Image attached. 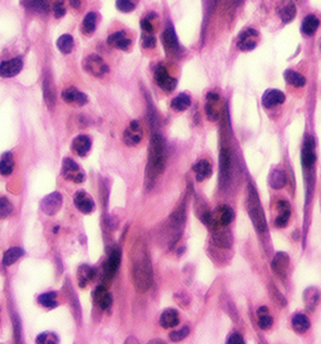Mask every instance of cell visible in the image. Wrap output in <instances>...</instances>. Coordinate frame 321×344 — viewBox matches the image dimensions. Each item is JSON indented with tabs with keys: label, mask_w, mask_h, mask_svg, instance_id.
<instances>
[{
	"label": "cell",
	"mask_w": 321,
	"mask_h": 344,
	"mask_svg": "<svg viewBox=\"0 0 321 344\" xmlns=\"http://www.w3.org/2000/svg\"><path fill=\"white\" fill-rule=\"evenodd\" d=\"M132 279L138 292H147L153 283L151 259L143 243L134 245L132 250Z\"/></svg>",
	"instance_id": "1"
},
{
	"label": "cell",
	"mask_w": 321,
	"mask_h": 344,
	"mask_svg": "<svg viewBox=\"0 0 321 344\" xmlns=\"http://www.w3.org/2000/svg\"><path fill=\"white\" fill-rule=\"evenodd\" d=\"M166 163V145L161 135L153 133L149 142L148 163H147L146 177L148 182H153L163 172Z\"/></svg>",
	"instance_id": "2"
},
{
	"label": "cell",
	"mask_w": 321,
	"mask_h": 344,
	"mask_svg": "<svg viewBox=\"0 0 321 344\" xmlns=\"http://www.w3.org/2000/svg\"><path fill=\"white\" fill-rule=\"evenodd\" d=\"M246 207L249 211L250 218H251L252 224L256 228L259 233H265L267 230V223L266 218H265L264 210H262V205L260 202L259 195H257L256 190L252 185H249V190H247V200H246Z\"/></svg>",
	"instance_id": "3"
},
{
	"label": "cell",
	"mask_w": 321,
	"mask_h": 344,
	"mask_svg": "<svg viewBox=\"0 0 321 344\" xmlns=\"http://www.w3.org/2000/svg\"><path fill=\"white\" fill-rule=\"evenodd\" d=\"M83 68H84L85 72L94 75V77L97 78L103 77V75L107 74L109 70L108 65L105 64L104 60H103L99 55L95 54L88 55V57L85 58L84 62H83Z\"/></svg>",
	"instance_id": "4"
},
{
	"label": "cell",
	"mask_w": 321,
	"mask_h": 344,
	"mask_svg": "<svg viewBox=\"0 0 321 344\" xmlns=\"http://www.w3.org/2000/svg\"><path fill=\"white\" fill-rule=\"evenodd\" d=\"M62 174L68 181H73L75 184H80L85 180V174L83 172L82 168L70 158H64V161H63Z\"/></svg>",
	"instance_id": "5"
},
{
	"label": "cell",
	"mask_w": 321,
	"mask_h": 344,
	"mask_svg": "<svg viewBox=\"0 0 321 344\" xmlns=\"http://www.w3.org/2000/svg\"><path fill=\"white\" fill-rule=\"evenodd\" d=\"M231 155L227 148H222L220 153V182L222 187H226L231 180Z\"/></svg>",
	"instance_id": "6"
},
{
	"label": "cell",
	"mask_w": 321,
	"mask_h": 344,
	"mask_svg": "<svg viewBox=\"0 0 321 344\" xmlns=\"http://www.w3.org/2000/svg\"><path fill=\"white\" fill-rule=\"evenodd\" d=\"M316 162L315 155V141L313 137L308 136L304 141L303 151H301V163L305 170H311Z\"/></svg>",
	"instance_id": "7"
},
{
	"label": "cell",
	"mask_w": 321,
	"mask_h": 344,
	"mask_svg": "<svg viewBox=\"0 0 321 344\" xmlns=\"http://www.w3.org/2000/svg\"><path fill=\"white\" fill-rule=\"evenodd\" d=\"M156 82L157 84L161 87L165 92L167 93H171V92L175 91V88L177 87V79L173 77H171L170 73H168L167 68L159 65L158 68L156 69Z\"/></svg>",
	"instance_id": "8"
},
{
	"label": "cell",
	"mask_w": 321,
	"mask_h": 344,
	"mask_svg": "<svg viewBox=\"0 0 321 344\" xmlns=\"http://www.w3.org/2000/svg\"><path fill=\"white\" fill-rule=\"evenodd\" d=\"M63 204V197L59 192H53L44 197L40 204V209L46 215H55L60 210Z\"/></svg>",
	"instance_id": "9"
},
{
	"label": "cell",
	"mask_w": 321,
	"mask_h": 344,
	"mask_svg": "<svg viewBox=\"0 0 321 344\" xmlns=\"http://www.w3.org/2000/svg\"><path fill=\"white\" fill-rule=\"evenodd\" d=\"M143 131L138 121H132L123 133V141L127 146H137L142 141Z\"/></svg>",
	"instance_id": "10"
},
{
	"label": "cell",
	"mask_w": 321,
	"mask_h": 344,
	"mask_svg": "<svg viewBox=\"0 0 321 344\" xmlns=\"http://www.w3.org/2000/svg\"><path fill=\"white\" fill-rule=\"evenodd\" d=\"M122 259V251L119 248H114L108 256V260L104 265V277L107 280H111L116 275Z\"/></svg>",
	"instance_id": "11"
},
{
	"label": "cell",
	"mask_w": 321,
	"mask_h": 344,
	"mask_svg": "<svg viewBox=\"0 0 321 344\" xmlns=\"http://www.w3.org/2000/svg\"><path fill=\"white\" fill-rule=\"evenodd\" d=\"M259 33L255 29L249 28L241 33L239 38V48L244 52H249L256 48L257 43H259Z\"/></svg>",
	"instance_id": "12"
},
{
	"label": "cell",
	"mask_w": 321,
	"mask_h": 344,
	"mask_svg": "<svg viewBox=\"0 0 321 344\" xmlns=\"http://www.w3.org/2000/svg\"><path fill=\"white\" fill-rule=\"evenodd\" d=\"M213 231V243L216 244L219 248L229 249L232 245V234L231 231L225 229V226L215 225L212 228Z\"/></svg>",
	"instance_id": "13"
},
{
	"label": "cell",
	"mask_w": 321,
	"mask_h": 344,
	"mask_svg": "<svg viewBox=\"0 0 321 344\" xmlns=\"http://www.w3.org/2000/svg\"><path fill=\"white\" fill-rule=\"evenodd\" d=\"M206 116L210 121L215 122L219 119L220 117V97L219 94L210 92L207 94V99H206Z\"/></svg>",
	"instance_id": "14"
},
{
	"label": "cell",
	"mask_w": 321,
	"mask_h": 344,
	"mask_svg": "<svg viewBox=\"0 0 321 344\" xmlns=\"http://www.w3.org/2000/svg\"><path fill=\"white\" fill-rule=\"evenodd\" d=\"M62 98L64 99L65 103L72 104V106H84L85 103L88 102V97L85 96L84 93H82L80 91H78L77 88L74 87H70V88H67L63 91L62 93Z\"/></svg>",
	"instance_id": "15"
},
{
	"label": "cell",
	"mask_w": 321,
	"mask_h": 344,
	"mask_svg": "<svg viewBox=\"0 0 321 344\" xmlns=\"http://www.w3.org/2000/svg\"><path fill=\"white\" fill-rule=\"evenodd\" d=\"M23 68V59L21 58H13L10 60H5L0 64V77L11 78L18 74Z\"/></svg>",
	"instance_id": "16"
},
{
	"label": "cell",
	"mask_w": 321,
	"mask_h": 344,
	"mask_svg": "<svg viewBox=\"0 0 321 344\" xmlns=\"http://www.w3.org/2000/svg\"><path fill=\"white\" fill-rule=\"evenodd\" d=\"M271 267H273L274 273H275V274L278 275L279 278H281V279H285L286 274H288V269H289V255L288 254L283 253V251L275 254Z\"/></svg>",
	"instance_id": "17"
},
{
	"label": "cell",
	"mask_w": 321,
	"mask_h": 344,
	"mask_svg": "<svg viewBox=\"0 0 321 344\" xmlns=\"http://www.w3.org/2000/svg\"><path fill=\"white\" fill-rule=\"evenodd\" d=\"M74 205L80 212H83V214H90V212L94 211L95 209L93 199L84 191H78L77 194L74 195Z\"/></svg>",
	"instance_id": "18"
},
{
	"label": "cell",
	"mask_w": 321,
	"mask_h": 344,
	"mask_svg": "<svg viewBox=\"0 0 321 344\" xmlns=\"http://www.w3.org/2000/svg\"><path fill=\"white\" fill-rule=\"evenodd\" d=\"M108 44L111 47L116 48V49H121V50H128L129 47L132 44V40L128 38V35L126 34V31L119 30L116 31V33L111 34L108 36Z\"/></svg>",
	"instance_id": "19"
},
{
	"label": "cell",
	"mask_w": 321,
	"mask_h": 344,
	"mask_svg": "<svg viewBox=\"0 0 321 344\" xmlns=\"http://www.w3.org/2000/svg\"><path fill=\"white\" fill-rule=\"evenodd\" d=\"M278 209V216L275 219V226L278 228H284L288 225L289 220L291 216V206L286 200H280L276 205Z\"/></svg>",
	"instance_id": "20"
},
{
	"label": "cell",
	"mask_w": 321,
	"mask_h": 344,
	"mask_svg": "<svg viewBox=\"0 0 321 344\" xmlns=\"http://www.w3.org/2000/svg\"><path fill=\"white\" fill-rule=\"evenodd\" d=\"M285 101V94L279 89H267L262 96V106L265 108H273Z\"/></svg>",
	"instance_id": "21"
},
{
	"label": "cell",
	"mask_w": 321,
	"mask_h": 344,
	"mask_svg": "<svg viewBox=\"0 0 321 344\" xmlns=\"http://www.w3.org/2000/svg\"><path fill=\"white\" fill-rule=\"evenodd\" d=\"M93 299H94L95 304L99 307L103 311H107V309L111 308L112 306V295L108 290L105 289L104 287H98L97 289L93 293Z\"/></svg>",
	"instance_id": "22"
},
{
	"label": "cell",
	"mask_w": 321,
	"mask_h": 344,
	"mask_svg": "<svg viewBox=\"0 0 321 344\" xmlns=\"http://www.w3.org/2000/svg\"><path fill=\"white\" fill-rule=\"evenodd\" d=\"M319 302H320V292H319L318 288L310 287L305 289V292H304V304H305V308L309 312L315 311L316 307L319 306Z\"/></svg>",
	"instance_id": "23"
},
{
	"label": "cell",
	"mask_w": 321,
	"mask_h": 344,
	"mask_svg": "<svg viewBox=\"0 0 321 344\" xmlns=\"http://www.w3.org/2000/svg\"><path fill=\"white\" fill-rule=\"evenodd\" d=\"M192 170L193 172H195L196 180H197L198 182L208 179V177L212 175V166H211V163L206 160L198 161L196 165H193Z\"/></svg>",
	"instance_id": "24"
},
{
	"label": "cell",
	"mask_w": 321,
	"mask_h": 344,
	"mask_svg": "<svg viewBox=\"0 0 321 344\" xmlns=\"http://www.w3.org/2000/svg\"><path fill=\"white\" fill-rule=\"evenodd\" d=\"M178 322H180V316H178V312L175 311V309H166L162 313V316H161V319H159V324L166 329L175 328L178 324Z\"/></svg>",
	"instance_id": "25"
},
{
	"label": "cell",
	"mask_w": 321,
	"mask_h": 344,
	"mask_svg": "<svg viewBox=\"0 0 321 344\" xmlns=\"http://www.w3.org/2000/svg\"><path fill=\"white\" fill-rule=\"evenodd\" d=\"M72 147L77 155L85 156L88 155V152L90 151L92 141H90V138L88 137V136H78V137L73 141Z\"/></svg>",
	"instance_id": "26"
},
{
	"label": "cell",
	"mask_w": 321,
	"mask_h": 344,
	"mask_svg": "<svg viewBox=\"0 0 321 344\" xmlns=\"http://www.w3.org/2000/svg\"><path fill=\"white\" fill-rule=\"evenodd\" d=\"M269 184L273 189L280 190L286 185V175L281 168H274L269 176Z\"/></svg>",
	"instance_id": "27"
},
{
	"label": "cell",
	"mask_w": 321,
	"mask_h": 344,
	"mask_svg": "<svg viewBox=\"0 0 321 344\" xmlns=\"http://www.w3.org/2000/svg\"><path fill=\"white\" fill-rule=\"evenodd\" d=\"M234 219H235L234 210H232L230 206H222V207H220L219 211H217V215H216V218H215V220H216L217 225L227 226L232 223Z\"/></svg>",
	"instance_id": "28"
},
{
	"label": "cell",
	"mask_w": 321,
	"mask_h": 344,
	"mask_svg": "<svg viewBox=\"0 0 321 344\" xmlns=\"http://www.w3.org/2000/svg\"><path fill=\"white\" fill-rule=\"evenodd\" d=\"M95 277V269L94 268L89 267V265H82L78 269V284L80 288L87 287L88 283H90L93 280V278Z\"/></svg>",
	"instance_id": "29"
},
{
	"label": "cell",
	"mask_w": 321,
	"mask_h": 344,
	"mask_svg": "<svg viewBox=\"0 0 321 344\" xmlns=\"http://www.w3.org/2000/svg\"><path fill=\"white\" fill-rule=\"evenodd\" d=\"M162 40H163V45L165 48H167L168 50H177L178 48V39L177 35L175 33V29L172 28V25H168L167 28L165 29L162 35Z\"/></svg>",
	"instance_id": "30"
},
{
	"label": "cell",
	"mask_w": 321,
	"mask_h": 344,
	"mask_svg": "<svg viewBox=\"0 0 321 344\" xmlns=\"http://www.w3.org/2000/svg\"><path fill=\"white\" fill-rule=\"evenodd\" d=\"M319 25H320V20H319L315 15L310 14V15H308L303 20V24H301V31H303L304 35L311 36L315 34L316 30H318Z\"/></svg>",
	"instance_id": "31"
},
{
	"label": "cell",
	"mask_w": 321,
	"mask_h": 344,
	"mask_svg": "<svg viewBox=\"0 0 321 344\" xmlns=\"http://www.w3.org/2000/svg\"><path fill=\"white\" fill-rule=\"evenodd\" d=\"M14 170V157L10 152H5L0 157V174L8 176Z\"/></svg>",
	"instance_id": "32"
},
{
	"label": "cell",
	"mask_w": 321,
	"mask_h": 344,
	"mask_svg": "<svg viewBox=\"0 0 321 344\" xmlns=\"http://www.w3.org/2000/svg\"><path fill=\"white\" fill-rule=\"evenodd\" d=\"M98 24V14L97 13H88L85 15V18L83 19L82 23V31L87 35H90V34L94 33L95 28H97Z\"/></svg>",
	"instance_id": "33"
},
{
	"label": "cell",
	"mask_w": 321,
	"mask_h": 344,
	"mask_svg": "<svg viewBox=\"0 0 321 344\" xmlns=\"http://www.w3.org/2000/svg\"><path fill=\"white\" fill-rule=\"evenodd\" d=\"M293 328L294 331L298 332V333H305V332L309 331V328H310V321H309L308 317L304 316V314H295V316L293 317Z\"/></svg>",
	"instance_id": "34"
},
{
	"label": "cell",
	"mask_w": 321,
	"mask_h": 344,
	"mask_svg": "<svg viewBox=\"0 0 321 344\" xmlns=\"http://www.w3.org/2000/svg\"><path fill=\"white\" fill-rule=\"evenodd\" d=\"M284 78H285V80L289 84L294 85V87H304L306 84V78L300 73L295 72V70H286L284 73Z\"/></svg>",
	"instance_id": "35"
},
{
	"label": "cell",
	"mask_w": 321,
	"mask_h": 344,
	"mask_svg": "<svg viewBox=\"0 0 321 344\" xmlns=\"http://www.w3.org/2000/svg\"><path fill=\"white\" fill-rule=\"evenodd\" d=\"M191 106V97L190 94L187 93H180L177 97H175V98L172 99V102H171V107H172L173 109H176V111H186V109L188 108V107Z\"/></svg>",
	"instance_id": "36"
},
{
	"label": "cell",
	"mask_w": 321,
	"mask_h": 344,
	"mask_svg": "<svg viewBox=\"0 0 321 344\" xmlns=\"http://www.w3.org/2000/svg\"><path fill=\"white\" fill-rule=\"evenodd\" d=\"M57 47L63 54H69L74 47V39L69 34H63L57 40Z\"/></svg>",
	"instance_id": "37"
},
{
	"label": "cell",
	"mask_w": 321,
	"mask_h": 344,
	"mask_svg": "<svg viewBox=\"0 0 321 344\" xmlns=\"http://www.w3.org/2000/svg\"><path fill=\"white\" fill-rule=\"evenodd\" d=\"M23 255H24V250L21 248L9 249V250L4 254L3 264L5 265V267H10V265H13L14 263L18 262Z\"/></svg>",
	"instance_id": "38"
},
{
	"label": "cell",
	"mask_w": 321,
	"mask_h": 344,
	"mask_svg": "<svg viewBox=\"0 0 321 344\" xmlns=\"http://www.w3.org/2000/svg\"><path fill=\"white\" fill-rule=\"evenodd\" d=\"M280 16L284 23H290L294 20V18L296 16V5L294 4V1L289 0L284 4L283 8L280 9Z\"/></svg>",
	"instance_id": "39"
},
{
	"label": "cell",
	"mask_w": 321,
	"mask_h": 344,
	"mask_svg": "<svg viewBox=\"0 0 321 344\" xmlns=\"http://www.w3.org/2000/svg\"><path fill=\"white\" fill-rule=\"evenodd\" d=\"M257 316H259V327L261 329H269L273 327V323H274V319L273 317L270 316V313H269V309L266 308V307H261V308L257 311Z\"/></svg>",
	"instance_id": "40"
},
{
	"label": "cell",
	"mask_w": 321,
	"mask_h": 344,
	"mask_svg": "<svg viewBox=\"0 0 321 344\" xmlns=\"http://www.w3.org/2000/svg\"><path fill=\"white\" fill-rule=\"evenodd\" d=\"M44 98H45V102H46V106H48V108H53L55 104V89H54V85H53V83L49 82L48 79L44 80Z\"/></svg>",
	"instance_id": "41"
},
{
	"label": "cell",
	"mask_w": 321,
	"mask_h": 344,
	"mask_svg": "<svg viewBox=\"0 0 321 344\" xmlns=\"http://www.w3.org/2000/svg\"><path fill=\"white\" fill-rule=\"evenodd\" d=\"M38 303L40 306H43L44 308H49L53 309L58 306L57 303V293L54 292H48L41 294L40 297L38 298Z\"/></svg>",
	"instance_id": "42"
},
{
	"label": "cell",
	"mask_w": 321,
	"mask_h": 344,
	"mask_svg": "<svg viewBox=\"0 0 321 344\" xmlns=\"http://www.w3.org/2000/svg\"><path fill=\"white\" fill-rule=\"evenodd\" d=\"M137 4H138V0H117L116 1L117 9L122 13H129L134 10Z\"/></svg>",
	"instance_id": "43"
},
{
	"label": "cell",
	"mask_w": 321,
	"mask_h": 344,
	"mask_svg": "<svg viewBox=\"0 0 321 344\" xmlns=\"http://www.w3.org/2000/svg\"><path fill=\"white\" fill-rule=\"evenodd\" d=\"M59 342L57 334L50 333V332H45V333H41L36 337V343L41 344H54Z\"/></svg>",
	"instance_id": "44"
},
{
	"label": "cell",
	"mask_w": 321,
	"mask_h": 344,
	"mask_svg": "<svg viewBox=\"0 0 321 344\" xmlns=\"http://www.w3.org/2000/svg\"><path fill=\"white\" fill-rule=\"evenodd\" d=\"M11 211H13V205L10 204L8 199L1 197L0 199V220L8 218L9 215L11 214Z\"/></svg>",
	"instance_id": "45"
},
{
	"label": "cell",
	"mask_w": 321,
	"mask_h": 344,
	"mask_svg": "<svg viewBox=\"0 0 321 344\" xmlns=\"http://www.w3.org/2000/svg\"><path fill=\"white\" fill-rule=\"evenodd\" d=\"M188 333H190V328H188V327H183L180 331H173L172 333L170 334V339L172 342H181L182 339H185L186 337L188 336Z\"/></svg>",
	"instance_id": "46"
},
{
	"label": "cell",
	"mask_w": 321,
	"mask_h": 344,
	"mask_svg": "<svg viewBox=\"0 0 321 344\" xmlns=\"http://www.w3.org/2000/svg\"><path fill=\"white\" fill-rule=\"evenodd\" d=\"M142 45L144 48H153L156 45V38H154L153 33H146L143 31L142 35Z\"/></svg>",
	"instance_id": "47"
},
{
	"label": "cell",
	"mask_w": 321,
	"mask_h": 344,
	"mask_svg": "<svg viewBox=\"0 0 321 344\" xmlns=\"http://www.w3.org/2000/svg\"><path fill=\"white\" fill-rule=\"evenodd\" d=\"M53 11H54L55 18L59 19V18H62V16H64V14H65V1L64 0H58L57 3L54 4Z\"/></svg>",
	"instance_id": "48"
},
{
	"label": "cell",
	"mask_w": 321,
	"mask_h": 344,
	"mask_svg": "<svg viewBox=\"0 0 321 344\" xmlns=\"http://www.w3.org/2000/svg\"><path fill=\"white\" fill-rule=\"evenodd\" d=\"M29 4L34 9H38V10H46L49 6V0H30Z\"/></svg>",
	"instance_id": "49"
},
{
	"label": "cell",
	"mask_w": 321,
	"mask_h": 344,
	"mask_svg": "<svg viewBox=\"0 0 321 344\" xmlns=\"http://www.w3.org/2000/svg\"><path fill=\"white\" fill-rule=\"evenodd\" d=\"M227 343L229 344H245L244 337L240 333H232L231 336L227 339Z\"/></svg>",
	"instance_id": "50"
},
{
	"label": "cell",
	"mask_w": 321,
	"mask_h": 344,
	"mask_svg": "<svg viewBox=\"0 0 321 344\" xmlns=\"http://www.w3.org/2000/svg\"><path fill=\"white\" fill-rule=\"evenodd\" d=\"M141 26L142 30L146 31V33H153V25H152L149 18H143L141 20Z\"/></svg>",
	"instance_id": "51"
},
{
	"label": "cell",
	"mask_w": 321,
	"mask_h": 344,
	"mask_svg": "<svg viewBox=\"0 0 321 344\" xmlns=\"http://www.w3.org/2000/svg\"><path fill=\"white\" fill-rule=\"evenodd\" d=\"M69 4H70V6L77 9L80 6V0H69Z\"/></svg>",
	"instance_id": "52"
},
{
	"label": "cell",
	"mask_w": 321,
	"mask_h": 344,
	"mask_svg": "<svg viewBox=\"0 0 321 344\" xmlns=\"http://www.w3.org/2000/svg\"><path fill=\"white\" fill-rule=\"evenodd\" d=\"M320 52H321V43H320Z\"/></svg>",
	"instance_id": "53"
}]
</instances>
